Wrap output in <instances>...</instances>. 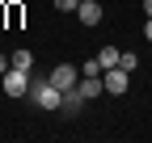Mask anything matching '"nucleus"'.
<instances>
[{
  "mask_svg": "<svg viewBox=\"0 0 152 143\" xmlns=\"http://www.w3.org/2000/svg\"><path fill=\"white\" fill-rule=\"evenodd\" d=\"M64 88H55L51 80H38L34 84V105H38V110H59V105H64Z\"/></svg>",
  "mask_w": 152,
  "mask_h": 143,
  "instance_id": "1",
  "label": "nucleus"
},
{
  "mask_svg": "<svg viewBox=\"0 0 152 143\" xmlns=\"http://www.w3.org/2000/svg\"><path fill=\"white\" fill-rule=\"evenodd\" d=\"M0 88H4V97H26V88H30V72L9 67L4 76H0Z\"/></svg>",
  "mask_w": 152,
  "mask_h": 143,
  "instance_id": "2",
  "label": "nucleus"
},
{
  "mask_svg": "<svg viewBox=\"0 0 152 143\" xmlns=\"http://www.w3.org/2000/svg\"><path fill=\"white\" fill-rule=\"evenodd\" d=\"M80 76H85L80 67H72V63H59V67H51V76H47V80H51L55 88H64V93H72V88H76V80H80Z\"/></svg>",
  "mask_w": 152,
  "mask_h": 143,
  "instance_id": "3",
  "label": "nucleus"
},
{
  "mask_svg": "<svg viewBox=\"0 0 152 143\" xmlns=\"http://www.w3.org/2000/svg\"><path fill=\"white\" fill-rule=\"evenodd\" d=\"M127 76H131L127 67H106V72H102V80H106V93H110V97L127 93Z\"/></svg>",
  "mask_w": 152,
  "mask_h": 143,
  "instance_id": "4",
  "label": "nucleus"
},
{
  "mask_svg": "<svg viewBox=\"0 0 152 143\" xmlns=\"http://www.w3.org/2000/svg\"><path fill=\"white\" fill-rule=\"evenodd\" d=\"M102 93H106V80L102 76H80V80H76V97H80V101H93Z\"/></svg>",
  "mask_w": 152,
  "mask_h": 143,
  "instance_id": "5",
  "label": "nucleus"
},
{
  "mask_svg": "<svg viewBox=\"0 0 152 143\" xmlns=\"http://www.w3.org/2000/svg\"><path fill=\"white\" fill-rule=\"evenodd\" d=\"M102 4H97V0H80V4H76V17H80V25H97L102 21Z\"/></svg>",
  "mask_w": 152,
  "mask_h": 143,
  "instance_id": "6",
  "label": "nucleus"
},
{
  "mask_svg": "<svg viewBox=\"0 0 152 143\" xmlns=\"http://www.w3.org/2000/svg\"><path fill=\"white\" fill-rule=\"evenodd\" d=\"M118 59H123V51H118V46H102V51H97L102 72H106V67H118Z\"/></svg>",
  "mask_w": 152,
  "mask_h": 143,
  "instance_id": "7",
  "label": "nucleus"
},
{
  "mask_svg": "<svg viewBox=\"0 0 152 143\" xmlns=\"http://www.w3.org/2000/svg\"><path fill=\"white\" fill-rule=\"evenodd\" d=\"M9 63H13V67H21V72H30V63H34V55H30V51L21 46V51H13V55H9Z\"/></svg>",
  "mask_w": 152,
  "mask_h": 143,
  "instance_id": "8",
  "label": "nucleus"
},
{
  "mask_svg": "<svg viewBox=\"0 0 152 143\" xmlns=\"http://www.w3.org/2000/svg\"><path fill=\"white\" fill-rule=\"evenodd\" d=\"M118 67H127V72H135V67H140V59L131 55V51H123V59H118Z\"/></svg>",
  "mask_w": 152,
  "mask_h": 143,
  "instance_id": "9",
  "label": "nucleus"
},
{
  "mask_svg": "<svg viewBox=\"0 0 152 143\" xmlns=\"http://www.w3.org/2000/svg\"><path fill=\"white\" fill-rule=\"evenodd\" d=\"M51 4L59 9V13H76V4H80V0H51Z\"/></svg>",
  "mask_w": 152,
  "mask_h": 143,
  "instance_id": "10",
  "label": "nucleus"
},
{
  "mask_svg": "<svg viewBox=\"0 0 152 143\" xmlns=\"http://www.w3.org/2000/svg\"><path fill=\"white\" fill-rule=\"evenodd\" d=\"M80 72H85V76H102V63H97V55H93V59H89Z\"/></svg>",
  "mask_w": 152,
  "mask_h": 143,
  "instance_id": "11",
  "label": "nucleus"
},
{
  "mask_svg": "<svg viewBox=\"0 0 152 143\" xmlns=\"http://www.w3.org/2000/svg\"><path fill=\"white\" fill-rule=\"evenodd\" d=\"M4 17H9V25H17V21H21V4H9Z\"/></svg>",
  "mask_w": 152,
  "mask_h": 143,
  "instance_id": "12",
  "label": "nucleus"
},
{
  "mask_svg": "<svg viewBox=\"0 0 152 143\" xmlns=\"http://www.w3.org/2000/svg\"><path fill=\"white\" fill-rule=\"evenodd\" d=\"M9 67H13V63H9V55H0V76H4Z\"/></svg>",
  "mask_w": 152,
  "mask_h": 143,
  "instance_id": "13",
  "label": "nucleus"
},
{
  "mask_svg": "<svg viewBox=\"0 0 152 143\" xmlns=\"http://www.w3.org/2000/svg\"><path fill=\"white\" fill-rule=\"evenodd\" d=\"M144 38L152 42V17H148V21H144Z\"/></svg>",
  "mask_w": 152,
  "mask_h": 143,
  "instance_id": "14",
  "label": "nucleus"
},
{
  "mask_svg": "<svg viewBox=\"0 0 152 143\" xmlns=\"http://www.w3.org/2000/svg\"><path fill=\"white\" fill-rule=\"evenodd\" d=\"M144 13H148V17H152V0H144Z\"/></svg>",
  "mask_w": 152,
  "mask_h": 143,
  "instance_id": "15",
  "label": "nucleus"
}]
</instances>
